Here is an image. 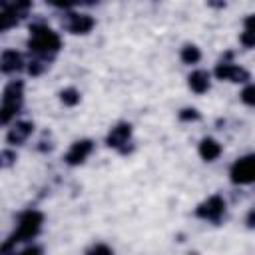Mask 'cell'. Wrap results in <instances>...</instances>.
<instances>
[{"label": "cell", "mask_w": 255, "mask_h": 255, "mask_svg": "<svg viewBox=\"0 0 255 255\" xmlns=\"http://www.w3.org/2000/svg\"><path fill=\"white\" fill-rule=\"evenodd\" d=\"M28 48H30V52L36 58H42V60H48L50 62V58L60 52L62 38H60L58 32H54L46 24H34V26H30Z\"/></svg>", "instance_id": "6da1fadb"}, {"label": "cell", "mask_w": 255, "mask_h": 255, "mask_svg": "<svg viewBox=\"0 0 255 255\" xmlns=\"http://www.w3.org/2000/svg\"><path fill=\"white\" fill-rule=\"evenodd\" d=\"M42 225H44V215H42L40 211H36V209L24 211V213L18 217V223H16L14 233L10 235V239H8V241L4 243V247H2L4 255H10L12 245L34 239V237L42 231Z\"/></svg>", "instance_id": "7a4b0ae2"}, {"label": "cell", "mask_w": 255, "mask_h": 255, "mask_svg": "<svg viewBox=\"0 0 255 255\" xmlns=\"http://www.w3.org/2000/svg\"><path fill=\"white\" fill-rule=\"evenodd\" d=\"M22 100H24V82L12 80L2 94V124H10V120L16 118V114L22 108Z\"/></svg>", "instance_id": "3957f363"}, {"label": "cell", "mask_w": 255, "mask_h": 255, "mask_svg": "<svg viewBox=\"0 0 255 255\" xmlns=\"http://www.w3.org/2000/svg\"><path fill=\"white\" fill-rule=\"evenodd\" d=\"M211 74L217 80H225V82H233V84H249V80H251V74L243 66L235 64L231 60V52L227 54V58H223L215 64Z\"/></svg>", "instance_id": "277c9868"}, {"label": "cell", "mask_w": 255, "mask_h": 255, "mask_svg": "<svg viewBox=\"0 0 255 255\" xmlns=\"http://www.w3.org/2000/svg\"><path fill=\"white\" fill-rule=\"evenodd\" d=\"M229 179L233 185H253L255 183V153L237 157L229 167Z\"/></svg>", "instance_id": "5b68a950"}, {"label": "cell", "mask_w": 255, "mask_h": 255, "mask_svg": "<svg viewBox=\"0 0 255 255\" xmlns=\"http://www.w3.org/2000/svg\"><path fill=\"white\" fill-rule=\"evenodd\" d=\"M225 211H227L225 199L219 193H213L195 207V217H199L201 221H207V223H219L225 217Z\"/></svg>", "instance_id": "8992f818"}, {"label": "cell", "mask_w": 255, "mask_h": 255, "mask_svg": "<svg viewBox=\"0 0 255 255\" xmlns=\"http://www.w3.org/2000/svg\"><path fill=\"white\" fill-rule=\"evenodd\" d=\"M96 26V20L92 14L88 12H74V10H68L64 12V18H62V28L70 34H76V36H84V34H90Z\"/></svg>", "instance_id": "52a82bcc"}, {"label": "cell", "mask_w": 255, "mask_h": 255, "mask_svg": "<svg viewBox=\"0 0 255 255\" xmlns=\"http://www.w3.org/2000/svg\"><path fill=\"white\" fill-rule=\"evenodd\" d=\"M106 143H108V147H112L120 153H126L128 145L131 143V124L120 122V124L112 126L106 135Z\"/></svg>", "instance_id": "ba28073f"}, {"label": "cell", "mask_w": 255, "mask_h": 255, "mask_svg": "<svg viewBox=\"0 0 255 255\" xmlns=\"http://www.w3.org/2000/svg\"><path fill=\"white\" fill-rule=\"evenodd\" d=\"M92 151H94V141L92 139H76L72 145H70V149L64 153V161L68 163V165H82L90 155H92Z\"/></svg>", "instance_id": "9c48e42d"}, {"label": "cell", "mask_w": 255, "mask_h": 255, "mask_svg": "<svg viewBox=\"0 0 255 255\" xmlns=\"http://www.w3.org/2000/svg\"><path fill=\"white\" fill-rule=\"evenodd\" d=\"M34 133V124L28 120H18L14 122V126L8 129L6 133V141L10 145H22L24 141H28V137Z\"/></svg>", "instance_id": "30bf717a"}, {"label": "cell", "mask_w": 255, "mask_h": 255, "mask_svg": "<svg viewBox=\"0 0 255 255\" xmlns=\"http://www.w3.org/2000/svg\"><path fill=\"white\" fill-rule=\"evenodd\" d=\"M211 78H213V74L209 70L197 68L187 76V86L193 94H205L211 88Z\"/></svg>", "instance_id": "8fae6325"}, {"label": "cell", "mask_w": 255, "mask_h": 255, "mask_svg": "<svg viewBox=\"0 0 255 255\" xmlns=\"http://www.w3.org/2000/svg\"><path fill=\"white\" fill-rule=\"evenodd\" d=\"M197 153H199V157H201L203 161H215V159L223 153V145H221L215 137L207 135V137H203V139L199 141Z\"/></svg>", "instance_id": "7c38bea8"}, {"label": "cell", "mask_w": 255, "mask_h": 255, "mask_svg": "<svg viewBox=\"0 0 255 255\" xmlns=\"http://www.w3.org/2000/svg\"><path fill=\"white\" fill-rule=\"evenodd\" d=\"M0 68L4 74H14L24 68V58L16 50H4L0 56Z\"/></svg>", "instance_id": "4fadbf2b"}, {"label": "cell", "mask_w": 255, "mask_h": 255, "mask_svg": "<svg viewBox=\"0 0 255 255\" xmlns=\"http://www.w3.org/2000/svg\"><path fill=\"white\" fill-rule=\"evenodd\" d=\"M179 60L185 66H195L201 62V50L195 44H183L179 50Z\"/></svg>", "instance_id": "5bb4252c"}, {"label": "cell", "mask_w": 255, "mask_h": 255, "mask_svg": "<svg viewBox=\"0 0 255 255\" xmlns=\"http://www.w3.org/2000/svg\"><path fill=\"white\" fill-rule=\"evenodd\" d=\"M80 100H82V94H80V90L74 88V86H68V88H64V90L60 92V102H62L64 106H68V108L78 106Z\"/></svg>", "instance_id": "9a60e30c"}, {"label": "cell", "mask_w": 255, "mask_h": 255, "mask_svg": "<svg viewBox=\"0 0 255 255\" xmlns=\"http://www.w3.org/2000/svg\"><path fill=\"white\" fill-rule=\"evenodd\" d=\"M239 100H241L245 106L255 108V82H249V84L243 86V90H241V94H239Z\"/></svg>", "instance_id": "2e32d148"}, {"label": "cell", "mask_w": 255, "mask_h": 255, "mask_svg": "<svg viewBox=\"0 0 255 255\" xmlns=\"http://www.w3.org/2000/svg\"><path fill=\"white\" fill-rule=\"evenodd\" d=\"M84 255H116V253H114V249H112L108 243L96 241V243H92V245L84 251Z\"/></svg>", "instance_id": "e0dca14e"}, {"label": "cell", "mask_w": 255, "mask_h": 255, "mask_svg": "<svg viewBox=\"0 0 255 255\" xmlns=\"http://www.w3.org/2000/svg\"><path fill=\"white\" fill-rule=\"evenodd\" d=\"M48 60H42V58H34V60H30L28 62V74L30 76H40V74H44L46 70H48Z\"/></svg>", "instance_id": "ac0fdd59"}, {"label": "cell", "mask_w": 255, "mask_h": 255, "mask_svg": "<svg viewBox=\"0 0 255 255\" xmlns=\"http://www.w3.org/2000/svg\"><path fill=\"white\" fill-rule=\"evenodd\" d=\"M239 42H241V46L247 48V50L255 48V30H251V28H243V32L239 34Z\"/></svg>", "instance_id": "d6986e66"}, {"label": "cell", "mask_w": 255, "mask_h": 255, "mask_svg": "<svg viewBox=\"0 0 255 255\" xmlns=\"http://www.w3.org/2000/svg\"><path fill=\"white\" fill-rule=\"evenodd\" d=\"M177 118H179L181 122H197L201 116H199V112H197L195 108H183V110H179Z\"/></svg>", "instance_id": "ffe728a7"}, {"label": "cell", "mask_w": 255, "mask_h": 255, "mask_svg": "<svg viewBox=\"0 0 255 255\" xmlns=\"http://www.w3.org/2000/svg\"><path fill=\"white\" fill-rule=\"evenodd\" d=\"M44 253V249L40 247V245H26L24 249H20V251H14V253H10V255H42Z\"/></svg>", "instance_id": "44dd1931"}, {"label": "cell", "mask_w": 255, "mask_h": 255, "mask_svg": "<svg viewBox=\"0 0 255 255\" xmlns=\"http://www.w3.org/2000/svg\"><path fill=\"white\" fill-rule=\"evenodd\" d=\"M245 223H247L249 229H255V207L247 211V215H245Z\"/></svg>", "instance_id": "7402d4cb"}, {"label": "cell", "mask_w": 255, "mask_h": 255, "mask_svg": "<svg viewBox=\"0 0 255 255\" xmlns=\"http://www.w3.org/2000/svg\"><path fill=\"white\" fill-rule=\"evenodd\" d=\"M243 28H251L255 30V14H247L245 20H243Z\"/></svg>", "instance_id": "603a6c76"}]
</instances>
